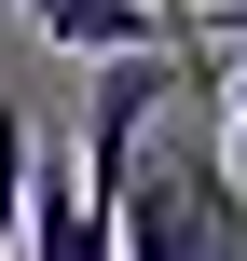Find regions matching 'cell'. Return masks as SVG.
<instances>
[{
  "label": "cell",
  "instance_id": "1",
  "mask_svg": "<svg viewBox=\"0 0 247 261\" xmlns=\"http://www.w3.org/2000/svg\"><path fill=\"white\" fill-rule=\"evenodd\" d=\"M110 261H247V179L206 124L138 138V179L110 193Z\"/></svg>",
  "mask_w": 247,
  "mask_h": 261
},
{
  "label": "cell",
  "instance_id": "2",
  "mask_svg": "<svg viewBox=\"0 0 247 261\" xmlns=\"http://www.w3.org/2000/svg\"><path fill=\"white\" fill-rule=\"evenodd\" d=\"M28 138H41V124H28L14 96H0V261L28 248Z\"/></svg>",
  "mask_w": 247,
  "mask_h": 261
},
{
  "label": "cell",
  "instance_id": "3",
  "mask_svg": "<svg viewBox=\"0 0 247 261\" xmlns=\"http://www.w3.org/2000/svg\"><path fill=\"white\" fill-rule=\"evenodd\" d=\"M193 41H234V55H247V0H220V14H193Z\"/></svg>",
  "mask_w": 247,
  "mask_h": 261
},
{
  "label": "cell",
  "instance_id": "4",
  "mask_svg": "<svg viewBox=\"0 0 247 261\" xmlns=\"http://www.w3.org/2000/svg\"><path fill=\"white\" fill-rule=\"evenodd\" d=\"M124 14H151V28H179V14H193V0H124Z\"/></svg>",
  "mask_w": 247,
  "mask_h": 261
},
{
  "label": "cell",
  "instance_id": "5",
  "mask_svg": "<svg viewBox=\"0 0 247 261\" xmlns=\"http://www.w3.org/2000/svg\"><path fill=\"white\" fill-rule=\"evenodd\" d=\"M234 138H247V69H234Z\"/></svg>",
  "mask_w": 247,
  "mask_h": 261
}]
</instances>
